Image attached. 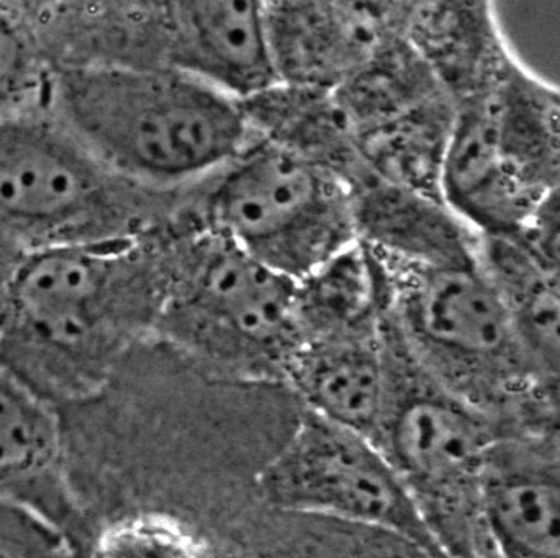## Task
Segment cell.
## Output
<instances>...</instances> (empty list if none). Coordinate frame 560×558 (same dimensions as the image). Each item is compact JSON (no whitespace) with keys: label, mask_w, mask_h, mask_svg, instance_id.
<instances>
[{"label":"cell","mask_w":560,"mask_h":558,"mask_svg":"<svg viewBox=\"0 0 560 558\" xmlns=\"http://www.w3.org/2000/svg\"><path fill=\"white\" fill-rule=\"evenodd\" d=\"M479 238L480 261L505 300L538 380L548 435L560 428V290L518 239Z\"/></svg>","instance_id":"cell-16"},{"label":"cell","mask_w":560,"mask_h":558,"mask_svg":"<svg viewBox=\"0 0 560 558\" xmlns=\"http://www.w3.org/2000/svg\"><path fill=\"white\" fill-rule=\"evenodd\" d=\"M372 258L385 318L411 356L506 432L545 435L538 380L480 256L450 265Z\"/></svg>","instance_id":"cell-3"},{"label":"cell","mask_w":560,"mask_h":558,"mask_svg":"<svg viewBox=\"0 0 560 558\" xmlns=\"http://www.w3.org/2000/svg\"><path fill=\"white\" fill-rule=\"evenodd\" d=\"M72 556L65 537L45 521L0 498V557Z\"/></svg>","instance_id":"cell-21"},{"label":"cell","mask_w":560,"mask_h":558,"mask_svg":"<svg viewBox=\"0 0 560 558\" xmlns=\"http://www.w3.org/2000/svg\"><path fill=\"white\" fill-rule=\"evenodd\" d=\"M351 186L355 233L375 258L404 265L479 258V235L440 195L372 173Z\"/></svg>","instance_id":"cell-13"},{"label":"cell","mask_w":560,"mask_h":558,"mask_svg":"<svg viewBox=\"0 0 560 558\" xmlns=\"http://www.w3.org/2000/svg\"><path fill=\"white\" fill-rule=\"evenodd\" d=\"M559 189L560 85L515 52L456 102L440 193L477 235L515 236Z\"/></svg>","instance_id":"cell-4"},{"label":"cell","mask_w":560,"mask_h":558,"mask_svg":"<svg viewBox=\"0 0 560 558\" xmlns=\"http://www.w3.org/2000/svg\"><path fill=\"white\" fill-rule=\"evenodd\" d=\"M16 3H19V0H15Z\"/></svg>","instance_id":"cell-26"},{"label":"cell","mask_w":560,"mask_h":558,"mask_svg":"<svg viewBox=\"0 0 560 558\" xmlns=\"http://www.w3.org/2000/svg\"><path fill=\"white\" fill-rule=\"evenodd\" d=\"M202 183L200 226L295 281L359 241L348 177L278 138L253 136Z\"/></svg>","instance_id":"cell-8"},{"label":"cell","mask_w":560,"mask_h":558,"mask_svg":"<svg viewBox=\"0 0 560 558\" xmlns=\"http://www.w3.org/2000/svg\"><path fill=\"white\" fill-rule=\"evenodd\" d=\"M0 498L45 521L92 556L94 534L78 507L65 465L58 408L0 363Z\"/></svg>","instance_id":"cell-10"},{"label":"cell","mask_w":560,"mask_h":558,"mask_svg":"<svg viewBox=\"0 0 560 558\" xmlns=\"http://www.w3.org/2000/svg\"><path fill=\"white\" fill-rule=\"evenodd\" d=\"M156 195L105 166L45 105L0 117V231L23 252L148 231Z\"/></svg>","instance_id":"cell-7"},{"label":"cell","mask_w":560,"mask_h":558,"mask_svg":"<svg viewBox=\"0 0 560 558\" xmlns=\"http://www.w3.org/2000/svg\"><path fill=\"white\" fill-rule=\"evenodd\" d=\"M52 66L160 62L158 0H19Z\"/></svg>","instance_id":"cell-15"},{"label":"cell","mask_w":560,"mask_h":558,"mask_svg":"<svg viewBox=\"0 0 560 558\" xmlns=\"http://www.w3.org/2000/svg\"><path fill=\"white\" fill-rule=\"evenodd\" d=\"M295 310L302 341L381 327L384 295L377 264L368 248L354 242L296 278Z\"/></svg>","instance_id":"cell-18"},{"label":"cell","mask_w":560,"mask_h":558,"mask_svg":"<svg viewBox=\"0 0 560 558\" xmlns=\"http://www.w3.org/2000/svg\"><path fill=\"white\" fill-rule=\"evenodd\" d=\"M549 442H551L552 448L556 449V452L560 455V428L555 429V431L548 432V435H542Z\"/></svg>","instance_id":"cell-24"},{"label":"cell","mask_w":560,"mask_h":558,"mask_svg":"<svg viewBox=\"0 0 560 558\" xmlns=\"http://www.w3.org/2000/svg\"><path fill=\"white\" fill-rule=\"evenodd\" d=\"M392 390L374 441L390 459L443 556L499 557L487 526L482 474L509 435L434 379L385 318Z\"/></svg>","instance_id":"cell-5"},{"label":"cell","mask_w":560,"mask_h":558,"mask_svg":"<svg viewBox=\"0 0 560 558\" xmlns=\"http://www.w3.org/2000/svg\"><path fill=\"white\" fill-rule=\"evenodd\" d=\"M482 503L499 557H560V455L545 436L509 432L495 442Z\"/></svg>","instance_id":"cell-12"},{"label":"cell","mask_w":560,"mask_h":558,"mask_svg":"<svg viewBox=\"0 0 560 558\" xmlns=\"http://www.w3.org/2000/svg\"><path fill=\"white\" fill-rule=\"evenodd\" d=\"M43 105L143 189L202 183L253 140L246 100L171 62L52 66Z\"/></svg>","instance_id":"cell-2"},{"label":"cell","mask_w":560,"mask_h":558,"mask_svg":"<svg viewBox=\"0 0 560 558\" xmlns=\"http://www.w3.org/2000/svg\"><path fill=\"white\" fill-rule=\"evenodd\" d=\"M405 7H407V12H410V7L413 5L415 0H404Z\"/></svg>","instance_id":"cell-25"},{"label":"cell","mask_w":560,"mask_h":558,"mask_svg":"<svg viewBox=\"0 0 560 558\" xmlns=\"http://www.w3.org/2000/svg\"><path fill=\"white\" fill-rule=\"evenodd\" d=\"M51 64L15 0H0V117L43 104Z\"/></svg>","instance_id":"cell-19"},{"label":"cell","mask_w":560,"mask_h":558,"mask_svg":"<svg viewBox=\"0 0 560 558\" xmlns=\"http://www.w3.org/2000/svg\"><path fill=\"white\" fill-rule=\"evenodd\" d=\"M22 256V249L0 231V311H2L3 304H5L10 282H12Z\"/></svg>","instance_id":"cell-23"},{"label":"cell","mask_w":560,"mask_h":558,"mask_svg":"<svg viewBox=\"0 0 560 558\" xmlns=\"http://www.w3.org/2000/svg\"><path fill=\"white\" fill-rule=\"evenodd\" d=\"M285 380L308 412L375 439L392 390L385 313L375 330L302 341Z\"/></svg>","instance_id":"cell-14"},{"label":"cell","mask_w":560,"mask_h":558,"mask_svg":"<svg viewBox=\"0 0 560 558\" xmlns=\"http://www.w3.org/2000/svg\"><path fill=\"white\" fill-rule=\"evenodd\" d=\"M513 238L528 249L560 290V189L539 206L525 228Z\"/></svg>","instance_id":"cell-22"},{"label":"cell","mask_w":560,"mask_h":558,"mask_svg":"<svg viewBox=\"0 0 560 558\" xmlns=\"http://www.w3.org/2000/svg\"><path fill=\"white\" fill-rule=\"evenodd\" d=\"M166 272L153 228L23 252L0 311V363L56 408L85 399L154 331Z\"/></svg>","instance_id":"cell-1"},{"label":"cell","mask_w":560,"mask_h":558,"mask_svg":"<svg viewBox=\"0 0 560 558\" xmlns=\"http://www.w3.org/2000/svg\"><path fill=\"white\" fill-rule=\"evenodd\" d=\"M164 61L249 100L280 84L271 0H158Z\"/></svg>","instance_id":"cell-11"},{"label":"cell","mask_w":560,"mask_h":558,"mask_svg":"<svg viewBox=\"0 0 560 558\" xmlns=\"http://www.w3.org/2000/svg\"><path fill=\"white\" fill-rule=\"evenodd\" d=\"M166 248L154 331L229 372L285 379L302 341L295 278L200 225Z\"/></svg>","instance_id":"cell-6"},{"label":"cell","mask_w":560,"mask_h":558,"mask_svg":"<svg viewBox=\"0 0 560 558\" xmlns=\"http://www.w3.org/2000/svg\"><path fill=\"white\" fill-rule=\"evenodd\" d=\"M209 544L177 521L153 513L124 514L98 530L92 556L203 557Z\"/></svg>","instance_id":"cell-20"},{"label":"cell","mask_w":560,"mask_h":558,"mask_svg":"<svg viewBox=\"0 0 560 558\" xmlns=\"http://www.w3.org/2000/svg\"><path fill=\"white\" fill-rule=\"evenodd\" d=\"M407 23L411 43L454 102L489 84L515 55L495 0H415Z\"/></svg>","instance_id":"cell-17"},{"label":"cell","mask_w":560,"mask_h":558,"mask_svg":"<svg viewBox=\"0 0 560 558\" xmlns=\"http://www.w3.org/2000/svg\"><path fill=\"white\" fill-rule=\"evenodd\" d=\"M259 491L283 513L377 531L413 556H443L381 446L308 409L262 471Z\"/></svg>","instance_id":"cell-9"}]
</instances>
